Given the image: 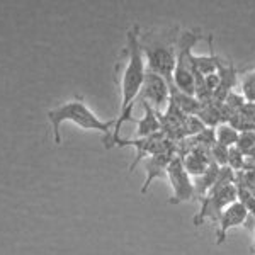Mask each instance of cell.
Segmentation results:
<instances>
[{
    "instance_id": "7",
    "label": "cell",
    "mask_w": 255,
    "mask_h": 255,
    "mask_svg": "<svg viewBox=\"0 0 255 255\" xmlns=\"http://www.w3.org/2000/svg\"><path fill=\"white\" fill-rule=\"evenodd\" d=\"M118 146H134L136 150V157L131 162L129 165V172H133L136 168L139 160H143L146 157H151V155L158 153V151L165 150V148L172 146V143L168 141V138H165L163 133L153 134V136H146V138H133V139H123L119 138L116 141Z\"/></svg>"
},
{
    "instance_id": "8",
    "label": "cell",
    "mask_w": 255,
    "mask_h": 255,
    "mask_svg": "<svg viewBox=\"0 0 255 255\" xmlns=\"http://www.w3.org/2000/svg\"><path fill=\"white\" fill-rule=\"evenodd\" d=\"M250 220H254V216L250 215L249 209H247L240 201H235L233 204H230V206L223 211V215H221L220 220H218L215 244L223 245L230 230L238 228V226H245Z\"/></svg>"
},
{
    "instance_id": "10",
    "label": "cell",
    "mask_w": 255,
    "mask_h": 255,
    "mask_svg": "<svg viewBox=\"0 0 255 255\" xmlns=\"http://www.w3.org/2000/svg\"><path fill=\"white\" fill-rule=\"evenodd\" d=\"M139 104L145 109L141 119H136V136L138 138H146L153 136V134L162 133V114H158L157 111L151 108L150 104H146L145 101H139Z\"/></svg>"
},
{
    "instance_id": "3",
    "label": "cell",
    "mask_w": 255,
    "mask_h": 255,
    "mask_svg": "<svg viewBox=\"0 0 255 255\" xmlns=\"http://www.w3.org/2000/svg\"><path fill=\"white\" fill-rule=\"evenodd\" d=\"M48 119H49V125H51L53 138H55L56 145L61 143L60 128L63 123H73V125L82 128V129H92V131H99V133H104L108 136L104 139V145H108L111 134H113L111 133V128H114V125H116V119H109V121L99 119L94 114V111H90L87 108L85 99L82 96H75L72 101L65 102V104H61L55 109H49Z\"/></svg>"
},
{
    "instance_id": "14",
    "label": "cell",
    "mask_w": 255,
    "mask_h": 255,
    "mask_svg": "<svg viewBox=\"0 0 255 255\" xmlns=\"http://www.w3.org/2000/svg\"><path fill=\"white\" fill-rule=\"evenodd\" d=\"M226 165L232 168L233 172H240L247 165V157L237 146H232L228 148V162H226Z\"/></svg>"
},
{
    "instance_id": "11",
    "label": "cell",
    "mask_w": 255,
    "mask_h": 255,
    "mask_svg": "<svg viewBox=\"0 0 255 255\" xmlns=\"http://www.w3.org/2000/svg\"><path fill=\"white\" fill-rule=\"evenodd\" d=\"M184 162V167H186V170L189 172V175L191 177H199L203 175L204 172L208 170L209 165H211V160H209L208 153L204 148L197 146V148H192V150H189L187 157L182 158Z\"/></svg>"
},
{
    "instance_id": "4",
    "label": "cell",
    "mask_w": 255,
    "mask_h": 255,
    "mask_svg": "<svg viewBox=\"0 0 255 255\" xmlns=\"http://www.w3.org/2000/svg\"><path fill=\"white\" fill-rule=\"evenodd\" d=\"M201 38V32L196 29L182 31L177 41V63L172 75V87L179 92L196 97V77L192 68V48Z\"/></svg>"
},
{
    "instance_id": "17",
    "label": "cell",
    "mask_w": 255,
    "mask_h": 255,
    "mask_svg": "<svg viewBox=\"0 0 255 255\" xmlns=\"http://www.w3.org/2000/svg\"><path fill=\"white\" fill-rule=\"evenodd\" d=\"M254 220H255V215H254Z\"/></svg>"
},
{
    "instance_id": "9",
    "label": "cell",
    "mask_w": 255,
    "mask_h": 255,
    "mask_svg": "<svg viewBox=\"0 0 255 255\" xmlns=\"http://www.w3.org/2000/svg\"><path fill=\"white\" fill-rule=\"evenodd\" d=\"M175 146H168L165 150L158 151V153L151 155L145 160V170H146V180L141 186V194H146L148 187L151 186L155 179H158L160 175H167V168L170 165V162L175 157Z\"/></svg>"
},
{
    "instance_id": "2",
    "label": "cell",
    "mask_w": 255,
    "mask_h": 255,
    "mask_svg": "<svg viewBox=\"0 0 255 255\" xmlns=\"http://www.w3.org/2000/svg\"><path fill=\"white\" fill-rule=\"evenodd\" d=\"M180 31L179 26L167 29H150L139 34L143 56L146 61V70L163 77L172 85L177 63V41Z\"/></svg>"
},
{
    "instance_id": "6",
    "label": "cell",
    "mask_w": 255,
    "mask_h": 255,
    "mask_svg": "<svg viewBox=\"0 0 255 255\" xmlns=\"http://www.w3.org/2000/svg\"><path fill=\"white\" fill-rule=\"evenodd\" d=\"M139 97H141L139 101H145L146 104H150L158 114L165 113L163 109L170 104V84L163 77L146 70L145 84H143Z\"/></svg>"
},
{
    "instance_id": "16",
    "label": "cell",
    "mask_w": 255,
    "mask_h": 255,
    "mask_svg": "<svg viewBox=\"0 0 255 255\" xmlns=\"http://www.w3.org/2000/svg\"><path fill=\"white\" fill-rule=\"evenodd\" d=\"M252 192H254V196H255V189H254V191H252Z\"/></svg>"
},
{
    "instance_id": "1",
    "label": "cell",
    "mask_w": 255,
    "mask_h": 255,
    "mask_svg": "<svg viewBox=\"0 0 255 255\" xmlns=\"http://www.w3.org/2000/svg\"><path fill=\"white\" fill-rule=\"evenodd\" d=\"M139 34H141L139 26L133 24L126 34V46L123 48L119 61L116 63V82L121 92V108H119V118L116 119L114 131L106 148H113L116 145L123 123H136V119L133 118L134 101L141 94L146 77V61L143 56L141 43H139Z\"/></svg>"
},
{
    "instance_id": "13",
    "label": "cell",
    "mask_w": 255,
    "mask_h": 255,
    "mask_svg": "<svg viewBox=\"0 0 255 255\" xmlns=\"http://www.w3.org/2000/svg\"><path fill=\"white\" fill-rule=\"evenodd\" d=\"M215 136H216V143H220V145H223L226 148H232V146H237L240 133H238L237 128H233L230 123H225V125L216 128Z\"/></svg>"
},
{
    "instance_id": "12",
    "label": "cell",
    "mask_w": 255,
    "mask_h": 255,
    "mask_svg": "<svg viewBox=\"0 0 255 255\" xmlns=\"http://www.w3.org/2000/svg\"><path fill=\"white\" fill-rule=\"evenodd\" d=\"M238 85H240V96L247 104H255V70L240 73Z\"/></svg>"
},
{
    "instance_id": "15",
    "label": "cell",
    "mask_w": 255,
    "mask_h": 255,
    "mask_svg": "<svg viewBox=\"0 0 255 255\" xmlns=\"http://www.w3.org/2000/svg\"><path fill=\"white\" fill-rule=\"evenodd\" d=\"M252 252L255 254V228H254V242H252Z\"/></svg>"
},
{
    "instance_id": "5",
    "label": "cell",
    "mask_w": 255,
    "mask_h": 255,
    "mask_svg": "<svg viewBox=\"0 0 255 255\" xmlns=\"http://www.w3.org/2000/svg\"><path fill=\"white\" fill-rule=\"evenodd\" d=\"M167 177L168 182L172 186V197L168 199V203L177 204L186 203V201H192L196 197V191H194V182H192L191 175L184 167L182 157L180 155H175L174 160L170 162V165L167 168Z\"/></svg>"
}]
</instances>
